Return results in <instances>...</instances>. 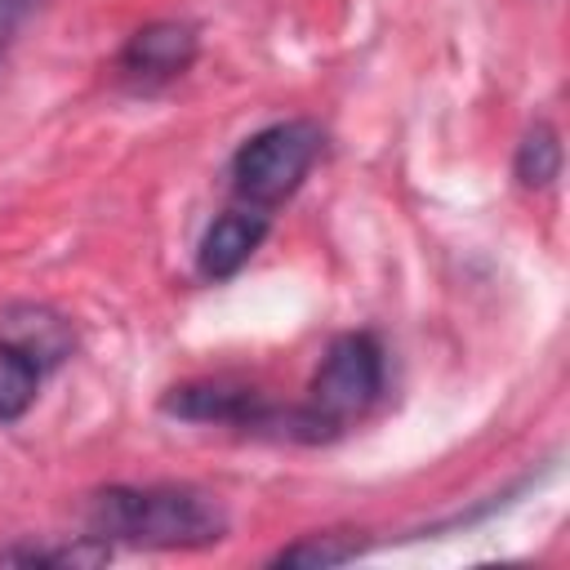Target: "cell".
I'll list each match as a JSON object with an SVG mask.
<instances>
[{"label": "cell", "mask_w": 570, "mask_h": 570, "mask_svg": "<svg viewBox=\"0 0 570 570\" xmlns=\"http://www.w3.org/2000/svg\"><path fill=\"white\" fill-rule=\"evenodd\" d=\"M85 521L107 543L129 548H209L227 534V512L196 485H107L85 503Z\"/></svg>", "instance_id": "1"}, {"label": "cell", "mask_w": 570, "mask_h": 570, "mask_svg": "<svg viewBox=\"0 0 570 570\" xmlns=\"http://www.w3.org/2000/svg\"><path fill=\"white\" fill-rule=\"evenodd\" d=\"M383 379H387L383 343L370 330L338 334L325 347V356H321V365L307 383V401L285 405L281 436L307 441V445L334 441L347 423L370 414V405L383 396Z\"/></svg>", "instance_id": "2"}, {"label": "cell", "mask_w": 570, "mask_h": 570, "mask_svg": "<svg viewBox=\"0 0 570 570\" xmlns=\"http://www.w3.org/2000/svg\"><path fill=\"white\" fill-rule=\"evenodd\" d=\"M325 151V129L312 116L272 120L232 151V191L240 205L276 209L289 200Z\"/></svg>", "instance_id": "3"}, {"label": "cell", "mask_w": 570, "mask_h": 570, "mask_svg": "<svg viewBox=\"0 0 570 570\" xmlns=\"http://www.w3.org/2000/svg\"><path fill=\"white\" fill-rule=\"evenodd\" d=\"M160 414L183 419V423H218V428H240V432H276L281 436V419L285 405H272L254 383H236V379H191V383H174L160 396Z\"/></svg>", "instance_id": "4"}, {"label": "cell", "mask_w": 570, "mask_h": 570, "mask_svg": "<svg viewBox=\"0 0 570 570\" xmlns=\"http://www.w3.org/2000/svg\"><path fill=\"white\" fill-rule=\"evenodd\" d=\"M196 53H200V31L191 22L156 18V22L138 27L125 40V49L116 53V71L134 89H156V85H169V80L187 76Z\"/></svg>", "instance_id": "5"}, {"label": "cell", "mask_w": 570, "mask_h": 570, "mask_svg": "<svg viewBox=\"0 0 570 570\" xmlns=\"http://www.w3.org/2000/svg\"><path fill=\"white\" fill-rule=\"evenodd\" d=\"M0 343L18 347L22 356H31L45 374L62 370L76 352V325L67 312L36 303V298H18L9 307H0Z\"/></svg>", "instance_id": "6"}, {"label": "cell", "mask_w": 570, "mask_h": 570, "mask_svg": "<svg viewBox=\"0 0 570 570\" xmlns=\"http://www.w3.org/2000/svg\"><path fill=\"white\" fill-rule=\"evenodd\" d=\"M267 227H272V214L267 209H254V205L223 209L205 227V236L196 245V272H200V281H232L258 254V245L267 240Z\"/></svg>", "instance_id": "7"}, {"label": "cell", "mask_w": 570, "mask_h": 570, "mask_svg": "<svg viewBox=\"0 0 570 570\" xmlns=\"http://www.w3.org/2000/svg\"><path fill=\"white\" fill-rule=\"evenodd\" d=\"M111 561V543L98 534H76L62 543H4L0 566H53V570H94Z\"/></svg>", "instance_id": "8"}, {"label": "cell", "mask_w": 570, "mask_h": 570, "mask_svg": "<svg viewBox=\"0 0 570 570\" xmlns=\"http://www.w3.org/2000/svg\"><path fill=\"white\" fill-rule=\"evenodd\" d=\"M512 174H517V183L530 187V191H543V187L557 183V174H561V134H557L548 120H534V125L521 134L517 156H512Z\"/></svg>", "instance_id": "9"}, {"label": "cell", "mask_w": 570, "mask_h": 570, "mask_svg": "<svg viewBox=\"0 0 570 570\" xmlns=\"http://www.w3.org/2000/svg\"><path fill=\"white\" fill-rule=\"evenodd\" d=\"M361 552H365V539L325 530V534H303V539L285 543L281 552H272V557H267V566H303V570H325V566H347V561H356Z\"/></svg>", "instance_id": "10"}, {"label": "cell", "mask_w": 570, "mask_h": 570, "mask_svg": "<svg viewBox=\"0 0 570 570\" xmlns=\"http://www.w3.org/2000/svg\"><path fill=\"white\" fill-rule=\"evenodd\" d=\"M40 383H45V370L18 347L0 343V423H18L36 405Z\"/></svg>", "instance_id": "11"}, {"label": "cell", "mask_w": 570, "mask_h": 570, "mask_svg": "<svg viewBox=\"0 0 570 570\" xmlns=\"http://www.w3.org/2000/svg\"><path fill=\"white\" fill-rule=\"evenodd\" d=\"M36 4H40V0H0V58H4L13 31L27 22V13H31Z\"/></svg>", "instance_id": "12"}]
</instances>
